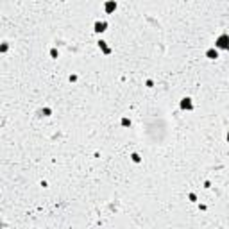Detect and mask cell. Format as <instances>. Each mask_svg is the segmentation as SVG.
<instances>
[{"label": "cell", "mask_w": 229, "mask_h": 229, "mask_svg": "<svg viewBox=\"0 0 229 229\" xmlns=\"http://www.w3.org/2000/svg\"><path fill=\"white\" fill-rule=\"evenodd\" d=\"M217 43H218V47H222V49H227V47H229V38L227 36H222Z\"/></svg>", "instance_id": "cell-1"}]
</instances>
